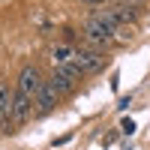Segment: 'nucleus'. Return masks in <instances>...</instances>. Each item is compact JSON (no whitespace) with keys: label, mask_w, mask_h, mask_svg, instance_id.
<instances>
[{"label":"nucleus","mask_w":150,"mask_h":150,"mask_svg":"<svg viewBox=\"0 0 150 150\" xmlns=\"http://www.w3.org/2000/svg\"><path fill=\"white\" fill-rule=\"evenodd\" d=\"M114 24H108L105 18H102V12L99 9H93L90 15H87V21H84V39H87V45L90 48H108V45H114Z\"/></svg>","instance_id":"nucleus-1"},{"label":"nucleus","mask_w":150,"mask_h":150,"mask_svg":"<svg viewBox=\"0 0 150 150\" xmlns=\"http://www.w3.org/2000/svg\"><path fill=\"white\" fill-rule=\"evenodd\" d=\"M108 63V57L99 51V48H75V60H72V66L78 69L81 75H96V72H102Z\"/></svg>","instance_id":"nucleus-2"},{"label":"nucleus","mask_w":150,"mask_h":150,"mask_svg":"<svg viewBox=\"0 0 150 150\" xmlns=\"http://www.w3.org/2000/svg\"><path fill=\"white\" fill-rule=\"evenodd\" d=\"M81 78H84V75L75 69V66H54V72H51L48 81L54 84V90L60 96H69V93H75V87H78Z\"/></svg>","instance_id":"nucleus-3"},{"label":"nucleus","mask_w":150,"mask_h":150,"mask_svg":"<svg viewBox=\"0 0 150 150\" xmlns=\"http://www.w3.org/2000/svg\"><path fill=\"white\" fill-rule=\"evenodd\" d=\"M45 81H48V78H42L39 66H33V63H24L21 72H18V90H21L24 96H30V99H36V93L42 90Z\"/></svg>","instance_id":"nucleus-4"},{"label":"nucleus","mask_w":150,"mask_h":150,"mask_svg":"<svg viewBox=\"0 0 150 150\" xmlns=\"http://www.w3.org/2000/svg\"><path fill=\"white\" fill-rule=\"evenodd\" d=\"M33 111H36L33 99L24 96L18 87H15V90H12V126H24V123L33 117Z\"/></svg>","instance_id":"nucleus-5"},{"label":"nucleus","mask_w":150,"mask_h":150,"mask_svg":"<svg viewBox=\"0 0 150 150\" xmlns=\"http://www.w3.org/2000/svg\"><path fill=\"white\" fill-rule=\"evenodd\" d=\"M57 102H60V93L54 90V84H51V81H45V84H42V90L36 93V99H33L36 114H51V111L57 108Z\"/></svg>","instance_id":"nucleus-6"},{"label":"nucleus","mask_w":150,"mask_h":150,"mask_svg":"<svg viewBox=\"0 0 150 150\" xmlns=\"http://www.w3.org/2000/svg\"><path fill=\"white\" fill-rule=\"evenodd\" d=\"M12 126V90H9V84L0 81V129L9 132Z\"/></svg>","instance_id":"nucleus-7"},{"label":"nucleus","mask_w":150,"mask_h":150,"mask_svg":"<svg viewBox=\"0 0 150 150\" xmlns=\"http://www.w3.org/2000/svg\"><path fill=\"white\" fill-rule=\"evenodd\" d=\"M72 60H75V48L66 45V42H60L51 48V63L54 66H72Z\"/></svg>","instance_id":"nucleus-8"},{"label":"nucleus","mask_w":150,"mask_h":150,"mask_svg":"<svg viewBox=\"0 0 150 150\" xmlns=\"http://www.w3.org/2000/svg\"><path fill=\"white\" fill-rule=\"evenodd\" d=\"M84 6H90V9H102L105 6V0H81Z\"/></svg>","instance_id":"nucleus-9"},{"label":"nucleus","mask_w":150,"mask_h":150,"mask_svg":"<svg viewBox=\"0 0 150 150\" xmlns=\"http://www.w3.org/2000/svg\"><path fill=\"white\" fill-rule=\"evenodd\" d=\"M120 129L126 132V135H132V132H135V123H132V120H123V123H120Z\"/></svg>","instance_id":"nucleus-10"},{"label":"nucleus","mask_w":150,"mask_h":150,"mask_svg":"<svg viewBox=\"0 0 150 150\" xmlns=\"http://www.w3.org/2000/svg\"><path fill=\"white\" fill-rule=\"evenodd\" d=\"M135 3H141V0H135Z\"/></svg>","instance_id":"nucleus-11"}]
</instances>
